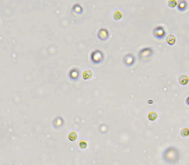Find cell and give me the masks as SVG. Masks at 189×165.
Masks as SVG:
<instances>
[{"label": "cell", "mask_w": 189, "mask_h": 165, "mask_svg": "<svg viewBox=\"0 0 189 165\" xmlns=\"http://www.w3.org/2000/svg\"><path fill=\"white\" fill-rule=\"evenodd\" d=\"M164 158L168 162H175V161H178L180 156L179 151L176 148L169 147L164 151V154H163Z\"/></svg>", "instance_id": "6da1fadb"}, {"label": "cell", "mask_w": 189, "mask_h": 165, "mask_svg": "<svg viewBox=\"0 0 189 165\" xmlns=\"http://www.w3.org/2000/svg\"><path fill=\"white\" fill-rule=\"evenodd\" d=\"M153 34L156 38H157L158 40H162L163 38L166 36V34L163 27L158 26L154 29Z\"/></svg>", "instance_id": "7a4b0ae2"}, {"label": "cell", "mask_w": 189, "mask_h": 165, "mask_svg": "<svg viewBox=\"0 0 189 165\" xmlns=\"http://www.w3.org/2000/svg\"><path fill=\"white\" fill-rule=\"evenodd\" d=\"M188 8V3L186 1H180L178 3V10L180 12L186 11Z\"/></svg>", "instance_id": "3957f363"}, {"label": "cell", "mask_w": 189, "mask_h": 165, "mask_svg": "<svg viewBox=\"0 0 189 165\" xmlns=\"http://www.w3.org/2000/svg\"><path fill=\"white\" fill-rule=\"evenodd\" d=\"M166 43L168 44L170 46H173L175 42H176V38L174 35L169 34L168 35V36L166 37Z\"/></svg>", "instance_id": "277c9868"}, {"label": "cell", "mask_w": 189, "mask_h": 165, "mask_svg": "<svg viewBox=\"0 0 189 165\" xmlns=\"http://www.w3.org/2000/svg\"><path fill=\"white\" fill-rule=\"evenodd\" d=\"M179 82L181 85H186L189 83V76L186 74H182L179 77Z\"/></svg>", "instance_id": "5b68a950"}, {"label": "cell", "mask_w": 189, "mask_h": 165, "mask_svg": "<svg viewBox=\"0 0 189 165\" xmlns=\"http://www.w3.org/2000/svg\"><path fill=\"white\" fill-rule=\"evenodd\" d=\"M134 59L132 55H128L125 56V64L127 66H132V64H134Z\"/></svg>", "instance_id": "8992f818"}, {"label": "cell", "mask_w": 189, "mask_h": 165, "mask_svg": "<svg viewBox=\"0 0 189 165\" xmlns=\"http://www.w3.org/2000/svg\"><path fill=\"white\" fill-rule=\"evenodd\" d=\"M157 113H155V112H151L149 115V120H151V121H154V120L157 119Z\"/></svg>", "instance_id": "52a82bcc"}, {"label": "cell", "mask_w": 189, "mask_h": 165, "mask_svg": "<svg viewBox=\"0 0 189 165\" xmlns=\"http://www.w3.org/2000/svg\"><path fill=\"white\" fill-rule=\"evenodd\" d=\"M181 135L183 137H186L189 135V128H184L181 131Z\"/></svg>", "instance_id": "ba28073f"}, {"label": "cell", "mask_w": 189, "mask_h": 165, "mask_svg": "<svg viewBox=\"0 0 189 165\" xmlns=\"http://www.w3.org/2000/svg\"><path fill=\"white\" fill-rule=\"evenodd\" d=\"M168 6L171 8H173L175 6H178V1H168Z\"/></svg>", "instance_id": "9c48e42d"}, {"label": "cell", "mask_w": 189, "mask_h": 165, "mask_svg": "<svg viewBox=\"0 0 189 165\" xmlns=\"http://www.w3.org/2000/svg\"><path fill=\"white\" fill-rule=\"evenodd\" d=\"M78 137V135H77V133L75 132H72L69 134V139L71 140V141H75Z\"/></svg>", "instance_id": "30bf717a"}, {"label": "cell", "mask_w": 189, "mask_h": 165, "mask_svg": "<svg viewBox=\"0 0 189 165\" xmlns=\"http://www.w3.org/2000/svg\"><path fill=\"white\" fill-rule=\"evenodd\" d=\"M91 76H92V73L90 72V70H87L83 74V76H84V79H88Z\"/></svg>", "instance_id": "8fae6325"}, {"label": "cell", "mask_w": 189, "mask_h": 165, "mask_svg": "<svg viewBox=\"0 0 189 165\" xmlns=\"http://www.w3.org/2000/svg\"><path fill=\"white\" fill-rule=\"evenodd\" d=\"M114 17L116 20H119L121 19V18L122 17V15L121 13V12H116L115 14L114 15Z\"/></svg>", "instance_id": "7c38bea8"}, {"label": "cell", "mask_w": 189, "mask_h": 165, "mask_svg": "<svg viewBox=\"0 0 189 165\" xmlns=\"http://www.w3.org/2000/svg\"><path fill=\"white\" fill-rule=\"evenodd\" d=\"M186 104H188V105H189V97L187 98V100H186Z\"/></svg>", "instance_id": "4fadbf2b"}]
</instances>
